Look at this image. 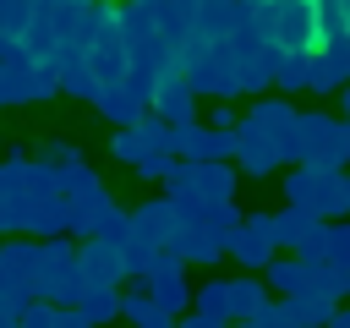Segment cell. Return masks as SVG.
<instances>
[{"instance_id": "obj_30", "label": "cell", "mask_w": 350, "mask_h": 328, "mask_svg": "<svg viewBox=\"0 0 350 328\" xmlns=\"http://www.w3.org/2000/svg\"><path fill=\"white\" fill-rule=\"evenodd\" d=\"M44 159H49V164H60V169H66V164H77V159H82V153H77V148H71V142H44Z\"/></svg>"}, {"instance_id": "obj_3", "label": "cell", "mask_w": 350, "mask_h": 328, "mask_svg": "<svg viewBox=\"0 0 350 328\" xmlns=\"http://www.w3.org/2000/svg\"><path fill=\"white\" fill-rule=\"evenodd\" d=\"M66 180V197H71V235H115L131 213L109 197V186L98 180V169H88L82 159L60 169Z\"/></svg>"}, {"instance_id": "obj_25", "label": "cell", "mask_w": 350, "mask_h": 328, "mask_svg": "<svg viewBox=\"0 0 350 328\" xmlns=\"http://www.w3.org/2000/svg\"><path fill=\"white\" fill-rule=\"evenodd\" d=\"M306 71H312V49H290L273 66V87L279 93H306Z\"/></svg>"}, {"instance_id": "obj_7", "label": "cell", "mask_w": 350, "mask_h": 328, "mask_svg": "<svg viewBox=\"0 0 350 328\" xmlns=\"http://www.w3.org/2000/svg\"><path fill=\"white\" fill-rule=\"evenodd\" d=\"M153 82H159V71H142V66H131V71H120L115 82H104L93 104H98V115H104V120H115V126H131V120L153 115Z\"/></svg>"}, {"instance_id": "obj_29", "label": "cell", "mask_w": 350, "mask_h": 328, "mask_svg": "<svg viewBox=\"0 0 350 328\" xmlns=\"http://www.w3.org/2000/svg\"><path fill=\"white\" fill-rule=\"evenodd\" d=\"M328 257L350 262V213H345V219H334V230H328Z\"/></svg>"}, {"instance_id": "obj_15", "label": "cell", "mask_w": 350, "mask_h": 328, "mask_svg": "<svg viewBox=\"0 0 350 328\" xmlns=\"http://www.w3.org/2000/svg\"><path fill=\"white\" fill-rule=\"evenodd\" d=\"M273 33L284 49H317V0H279Z\"/></svg>"}, {"instance_id": "obj_2", "label": "cell", "mask_w": 350, "mask_h": 328, "mask_svg": "<svg viewBox=\"0 0 350 328\" xmlns=\"http://www.w3.org/2000/svg\"><path fill=\"white\" fill-rule=\"evenodd\" d=\"M109 153L131 169V175H142V180H164L170 169H175V120H164V115H142V120H131V126H115V142H109Z\"/></svg>"}, {"instance_id": "obj_21", "label": "cell", "mask_w": 350, "mask_h": 328, "mask_svg": "<svg viewBox=\"0 0 350 328\" xmlns=\"http://www.w3.org/2000/svg\"><path fill=\"white\" fill-rule=\"evenodd\" d=\"M268 290H279V295H295V290H312V262L301 257V251H290V257H273L268 268Z\"/></svg>"}, {"instance_id": "obj_11", "label": "cell", "mask_w": 350, "mask_h": 328, "mask_svg": "<svg viewBox=\"0 0 350 328\" xmlns=\"http://www.w3.org/2000/svg\"><path fill=\"white\" fill-rule=\"evenodd\" d=\"M137 284H148V290H153L175 317H180V312H191V301H197V290H186V257H180L175 246H164V251L148 262V273H142Z\"/></svg>"}, {"instance_id": "obj_9", "label": "cell", "mask_w": 350, "mask_h": 328, "mask_svg": "<svg viewBox=\"0 0 350 328\" xmlns=\"http://www.w3.org/2000/svg\"><path fill=\"white\" fill-rule=\"evenodd\" d=\"M273 224H279V246H290V251H301L306 262H317V257H328V230H334V219H323V213H306V208H284V213H273Z\"/></svg>"}, {"instance_id": "obj_35", "label": "cell", "mask_w": 350, "mask_h": 328, "mask_svg": "<svg viewBox=\"0 0 350 328\" xmlns=\"http://www.w3.org/2000/svg\"><path fill=\"white\" fill-rule=\"evenodd\" d=\"M0 273H5V235H0Z\"/></svg>"}, {"instance_id": "obj_20", "label": "cell", "mask_w": 350, "mask_h": 328, "mask_svg": "<svg viewBox=\"0 0 350 328\" xmlns=\"http://www.w3.org/2000/svg\"><path fill=\"white\" fill-rule=\"evenodd\" d=\"M120 317H126V323H142V328H170V323H180V317H175V312H170L148 284H142V290H126Z\"/></svg>"}, {"instance_id": "obj_5", "label": "cell", "mask_w": 350, "mask_h": 328, "mask_svg": "<svg viewBox=\"0 0 350 328\" xmlns=\"http://www.w3.org/2000/svg\"><path fill=\"white\" fill-rule=\"evenodd\" d=\"M290 164H323V169H350V120L328 109H306L290 137Z\"/></svg>"}, {"instance_id": "obj_8", "label": "cell", "mask_w": 350, "mask_h": 328, "mask_svg": "<svg viewBox=\"0 0 350 328\" xmlns=\"http://www.w3.org/2000/svg\"><path fill=\"white\" fill-rule=\"evenodd\" d=\"M241 164L230 159H175V169L164 175V191L175 197H235Z\"/></svg>"}, {"instance_id": "obj_32", "label": "cell", "mask_w": 350, "mask_h": 328, "mask_svg": "<svg viewBox=\"0 0 350 328\" xmlns=\"http://www.w3.org/2000/svg\"><path fill=\"white\" fill-rule=\"evenodd\" d=\"M334 328H350V306H334Z\"/></svg>"}, {"instance_id": "obj_31", "label": "cell", "mask_w": 350, "mask_h": 328, "mask_svg": "<svg viewBox=\"0 0 350 328\" xmlns=\"http://www.w3.org/2000/svg\"><path fill=\"white\" fill-rule=\"evenodd\" d=\"M208 120H213V126H235V120H241V115H235V109H230V104H224V98H219V104H213V115H208Z\"/></svg>"}, {"instance_id": "obj_23", "label": "cell", "mask_w": 350, "mask_h": 328, "mask_svg": "<svg viewBox=\"0 0 350 328\" xmlns=\"http://www.w3.org/2000/svg\"><path fill=\"white\" fill-rule=\"evenodd\" d=\"M137 5H148V11H153V16H159V22H164V27H170V33L186 44V38H191V22H197V5H202V0H137Z\"/></svg>"}, {"instance_id": "obj_17", "label": "cell", "mask_w": 350, "mask_h": 328, "mask_svg": "<svg viewBox=\"0 0 350 328\" xmlns=\"http://www.w3.org/2000/svg\"><path fill=\"white\" fill-rule=\"evenodd\" d=\"M109 241L120 246V262H126V279H142V273H148V262H153V257L164 251V246H159V241H153V235H148V230H142L137 219H126V224H120V230H115Z\"/></svg>"}, {"instance_id": "obj_13", "label": "cell", "mask_w": 350, "mask_h": 328, "mask_svg": "<svg viewBox=\"0 0 350 328\" xmlns=\"http://www.w3.org/2000/svg\"><path fill=\"white\" fill-rule=\"evenodd\" d=\"M197 87L186 82V71L180 66H170V71H159V82H153V115H164V120H197Z\"/></svg>"}, {"instance_id": "obj_14", "label": "cell", "mask_w": 350, "mask_h": 328, "mask_svg": "<svg viewBox=\"0 0 350 328\" xmlns=\"http://www.w3.org/2000/svg\"><path fill=\"white\" fill-rule=\"evenodd\" d=\"M350 82V38H328L312 49V71H306V93H339Z\"/></svg>"}, {"instance_id": "obj_26", "label": "cell", "mask_w": 350, "mask_h": 328, "mask_svg": "<svg viewBox=\"0 0 350 328\" xmlns=\"http://www.w3.org/2000/svg\"><path fill=\"white\" fill-rule=\"evenodd\" d=\"M262 301H268V290H262V279H252V268H246V279H230V312H235V323H246Z\"/></svg>"}, {"instance_id": "obj_37", "label": "cell", "mask_w": 350, "mask_h": 328, "mask_svg": "<svg viewBox=\"0 0 350 328\" xmlns=\"http://www.w3.org/2000/svg\"><path fill=\"white\" fill-rule=\"evenodd\" d=\"M0 169H5V159H0Z\"/></svg>"}, {"instance_id": "obj_27", "label": "cell", "mask_w": 350, "mask_h": 328, "mask_svg": "<svg viewBox=\"0 0 350 328\" xmlns=\"http://www.w3.org/2000/svg\"><path fill=\"white\" fill-rule=\"evenodd\" d=\"M27 306H33V290L16 284V279H0V328H5V323H22Z\"/></svg>"}, {"instance_id": "obj_33", "label": "cell", "mask_w": 350, "mask_h": 328, "mask_svg": "<svg viewBox=\"0 0 350 328\" xmlns=\"http://www.w3.org/2000/svg\"><path fill=\"white\" fill-rule=\"evenodd\" d=\"M339 98H345V109H339V115H345V120H350V82H345V87H339Z\"/></svg>"}, {"instance_id": "obj_28", "label": "cell", "mask_w": 350, "mask_h": 328, "mask_svg": "<svg viewBox=\"0 0 350 328\" xmlns=\"http://www.w3.org/2000/svg\"><path fill=\"white\" fill-rule=\"evenodd\" d=\"M246 323H252V328H284V295H279V301H262Z\"/></svg>"}, {"instance_id": "obj_12", "label": "cell", "mask_w": 350, "mask_h": 328, "mask_svg": "<svg viewBox=\"0 0 350 328\" xmlns=\"http://www.w3.org/2000/svg\"><path fill=\"white\" fill-rule=\"evenodd\" d=\"M235 148H241V137H235V126H202V120H180L175 126V153L180 159H235Z\"/></svg>"}, {"instance_id": "obj_18", "label": "cell", "mask_w": 350, "mask_h": 328, "mask_svg": "<svg viewBox=\"0 0 350 328\" xmlns=\"http://www.w3.org/2000/svg\"><path fill=\"white\" fill-rule=\"evenodd\" d=\"M120 290L115 284H98V279H77V328L82 323H109V317H120Z\"/></svg>"}, {"instance_id": "obj_22", "label": "cell", "mask_w": 350, "mask_h": 328, "mask_svg": "<svg viewBox=\"0 0 350 328\" xmlns=\"http://www.w3.org/2000/svg\"><path fill=\"white\" fill-rule=\"evenodd\" d=\"M334 306L339 301H328V295H317V290H295V295H284V328L290 323H334Z\"/></svg>"}, {"instance_id": "obj_4", "label": "cell", "mask_w": 350, "mask_h": 328, "mask_svg": "<svg viewBox=\"0 0 350 328\" xmlns=\"http://www.w3.org/2000/svg\"><path fill=\"white\" fill-rule=\"evenodd\" d=\"M49 93H60L55 60L33 55L22 38H0V104H38Z\"/></svg>"}, {"instance_id": "obj_34", "label": "cell", "mask_w": 350, "mask_h": 328, "mask_svg": "<svg viewBox=\"0 0 350 328\" xmlns=\"http://www.w3.org/2000/svg\"><path fill=\"white\" fill-rule=\"evenodd\" d=\"M33 5H38V11H49V5H60V0H33Z\"/></svg>"}, {"instance_id": "obj_1", "label": "cell", "mask_w": 350, "mask_h": 328, "mask_svg": "<svg viewBox=\"0 0 350 328\" xmlns=\"http://www.w3.org/2000/svg\"><path fill=\"white\" fill-rule=\"evenodd\" d=\"M295 120H301V109H295L290 98H257V104L235 120V137H241L235 164H241V175H257V180L273 175V169L290 159Z\"/></svg>"}, {"instance_id": "obj_24", "label": "cell", "mask_w": 350, "mask_h": 328, "mask_svg": "<svg viewBox=\"0 0 350 328\" xmlns=\"http://www.w3.org/2000/svg\"><path fill=\"white\" fill-rule=\"evenodd\" d=\"M312 290L328 295V301H345V295H350V262H339V257H317V262H312Z\"/></svg>"}, {"instance_id": "obj_19", "label": "cell", "mask_w": 350, "mask_h": 328, "mask_svg": "<svg viewBox=\"0 0 350 328\" xmlns=\"http://www.w3.org/2000/svg\"><path fill=\"white\" fill-rule=\"evenodd\" d=\"M180 323H191V328H224V323H235V312H230V279L202 284L197 290V306L180 312Z\"/></svg>"}, {"instance_id": "obj_10", "label": "cell", "mask_w": 350, "mask_h": 328, "mask_svg": "<svg viewBox=\"0 0 350 328\" xmlns=\"http://www.w3.org/2000/svg\"><path fill=\"white\" fill-rule=\"evenodd\" d=\"M230 257H235L241 268L262 273V268L279 257V224H273V213H246L241 230H235V241H230Z\"/></svg>"}, {"instance_id": "obj_6", "label": "cell", "mask_w": 350, "mask_h": 328, "mask_svg": "<svg viewBox=\"0 0 350 328\" xmlns=\"http://www.w3.org/2000/svg\"><path fill=\"white\" fill-rule=\"evenodd\" d=\"M284 202L306 208V213H323V219H345L350 202H345V169H323V164H295L284 175Z\"/></svg>"}, {"instance_id": "obj_36", "label": "cell", "mask_w": 350, "mask_h": 328, "mask_svg": "<svg viewBox=\"0 0 350 328\" xmlns=\"http://www.w3.org/2000/svg\"><path fill=\"white\" fill-rule=\"evenodd\" d=\"M345 202H350V169H345Z\"/></svg>"}, {"instance_id": "obj_16", "label": "cell", "mask_w": 350, "mask_h": 328, "mask_svg": "<svg viewBox=\"0 0 350 328\" xmlns=\"http://www.w3.org/2000/svg\"><path fill=\"white\" fill-rule=\"evenodd\" d=\"M77 268H82V279H98V284H120V279H126L120 246H115L109 235H82V246H77Z\"/></svg>"}]
</instances>
